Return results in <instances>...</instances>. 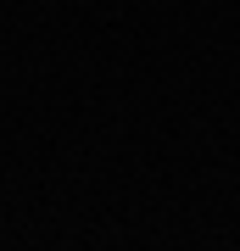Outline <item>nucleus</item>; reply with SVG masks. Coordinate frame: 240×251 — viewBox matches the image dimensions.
Masks as SVG:
<instances>
[]
</instances>
